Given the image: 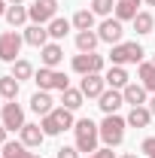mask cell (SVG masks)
<instances>
[{"label":"cell","instance_id":"cell-1","mask_svg":"<svg viewBox=\"0 0 155 158\" xmlns=\"http://www.w3.org/2000/svg\"><path fill=\"white\" fill-rule=\"evenodd\" d=\"M73 125H76L73 122V110H67V106H55L49 116H43V122H40V128H43L46 137H58L61 131H67Z\"/></svg>","mask_w":155,"mask_h":158},{"label":"cell","instance_id":"cell-2","mask_svg":"<svg viewBox=\"0 0 155 158\" xmlns=\"http://www.w3.org/2000/svg\"><path fill=\"white\" fill-rule=\"evenodd\" d=\"M76 131V149L79 152H97V140H100V125H94L91 118H79L73 125Z\"/></svg>","mask_w":155,"mask_h":158},{"label":"cell","instance_id":"cell-3","mask_svg":"<svg viewBox=\"0 0 155 158\" xmlns=\"http://www.w3.org/2000/svg\"><path fill=\"white\" fill-rule=\"evenodd\" d=\"M34 82L40 85V91H64V88H70V79L61 70H52V67H40L34 73Z\"/></svg>","mask_w":155,"mask_h":158},{"label":"cell","instance_id":"cell-4","mask_svg":"<svg viewBox=\"0 0 155 158\" xmlns=\"http://www.w3.org/2000/svg\"><path fill=\"white\" fill-rule=\"evenodd\" d=\"M125 128H128V122L113 113V116H107L103 122H100V140L113 149V146H119V143L125 140Z\"/></svg>","mask_w":155,"mask_h":158},{"label":"cell","instance_id":"cell-5","mask_svg":"<svg viewBox=\"0 0 155 158\" xmlns=\"http://www.w3.org/2000/svg\"><path fill=\"white\" fill-rule=\"evenodd\" d=\"M143 55H146V52H143L140 43H116L113 52H110L113 64H119V67H125V64H140Z\"/></svg>","mask_w":155,"mask_h":158},{"label":"cell","instance_id":"cell-6","mask_svg":"<svg viewBox=\"0 0 155 158\" xmlns=\"http://www.w3.org/2000/svg\"><path fill=\"white\" fill-rule=\"evenodd\" d=\"M103 55H97V52H79L73 55V70H76L79 76H88V73H100L103 70Z\"/></svg>","mask_w":155,"mask_h":158},{"label":"cell","instance_id":"cell-7","mask_svg":"<svg viewBox=\"0 0 155 158\" xmlns=\"http://www.w3.org/2000/svg\"><path fill=\"white\" fill-rule=\"evenodd\" d=\"M55 12H58V0H34L27 6V15L34 24H49L52 19H58Z\"/></svg>","mask_w":155,"mask_h":158},{"label":"cell","instance_id":"cell-8","mask_svg":"<svg viewBox=\"0 0 155 158\" xmlns=\"http://www.w3.org/2000/svg\"><path fill=\"white\" fill-rule=\"evenodd\" d=\"M21 43H24V37H21V34H15V31H6V34H0V61H6V64L19 61Z\"/></svg>","mask_w":155,"mask_h":158},{"label":"cell","instance_id":"cell-9","mask_svg":"<svg viewBox=\"0 0 155 158\" xmlns=\"http://www.w3.org/2000/svg\"><path fill=\"white\" fill-rule=\"evenodd\" d=\"M3 125H6V131H21L27 122H24V110H21L15 100H6L3 103Z\"/></svg>","mask_w":155,"mask_h":158},{"label":"cell","instance_id":"cell-10","mask_svg":"<svg viewBox=\"0 0 155 158\" xmlns=\"http://www.w3.org/2000/svg\"><path fill=\"white\" fill-rule=\"evenodd\" d=\"M122 34H125V27H122V21L119 19H103V24L97 27V37L103 40V43H122Z\"/></svg>","mask_w":155,"mask_h":158},{"label":"cell","instance_id":"cell-11","mask_svg":"<svg viewBox=\"0 0 155 158\" xmlns=\"http://www.w3.org/2000/svg\"><path fill=\"white\" fill-rule=\"evenodd\" d=\"M79 91H82L85 98H100V94L107 91V79L100 76V73H88V76H82Z\"/></svg>","mask_w":155,"mask_h":158},{"label":"cell","instance_id":"cell-12","mask_svg":"<svg viewBox=\"0 0 155 158\" xmlns=\"http://www.w3.org/2000/svg\"><path fill=\"white\" fill-rule=\"evenodd\" d=\"M40 61H43V67L58 70V64L64 61V49H61L58 43H46V46L40 49Z\"/></svg>","mask_w":155,"mask_h":158},{"label":"cell","instance_id":"cell-13","mask_svg":"<svg viewBox=\"0 0 155 158\" xmlns=\"http://www.w3.org/2000/svg\"><path fill=\"white\" fill-rule=\"evenodd\" d=\"M97 100H100L97 106H100V110H103L107 116H113V113H116L119 106L125 103V98H122V91H119V88H110V91H103V94H100Z\"/></svg>","mask_w":155,"mask_h":158},{"label":"cell","instance_id":"cell-14","mask_svg":"<svg viewBox=\"0 0 155 158\" xmlns=\"http://www.w3.org/2000/svg\"><path fill=\"white\" fill-rule=\"evenodd\" d=\"M49 40H52V37H49V27H46V24H31V27L24 31V43H27V46L43 49Z\"/></svg>","mask_w":155,"mask_h":158},{"label":"cell","instance_id":"cell-15","mask_svg":"<svg viewBox=\"0 0 155 158\" xmlns=\"http://www.w3.org/2000/svg\"><path fill=\"white\" fill-rule=\"evenodd\" d=\"M122 98H125V103H131V106H143L146 103V88L140 82H128L122 88Z\"/></svg>","mask_w":155,"mask_h":158},{"label":"cell","instance_id":"cell-16","mask_svg":"<svg viewBox=\"0 0 155 158\" xmlns=\"http://www.w3.org/2000/svg\"><path fill=\"white\" fill-rule=\"evenodd\" d=\"M140 3L143 0H116V19L119 21H134L140 12Z\"/></svg>","mask_w":155,"mask_h":158},{"label":"cell","instance_id":"cell-17","mask_svg":"<svg viewBox=\"0 0 155 158\" xmlns=\"http://www.w3.org/2000/svg\"><path fill=\"white\" fill-rule=\"evenodd\" d=\"M31 110H34L37 116H49V113L55 110V100H52V94H49V91H37V94L31 98Z\"/></svg>","mask_w":155,"mask_h":158},{"label":"cell","instance_id":"cell-18","mask_svg":"<svg viewBox=\"0 0 155 158\" xmlns=\"http://www.w3.org/2000/svg\"><path fill=\"white\" fill-rule=\"evenodd\" d=\"M103 79H107V85H110V88H119V91H122V88L131 82L128 70H125V67H119V64H113V67L107 70V76H103Z\"/></svg>","mask_w":155,"mask_h":158},{"label":"cell","instance_id":"cell-19","mask_svg":"<svg viewBox=\"0 0 155 158\" xmlns=\"http://www.w3.org/2000/svg\"><path fill=\"white\" fill-rule=\"evenodd\" d=\"M131 128H146L149 122H152V113H149V106H131V113L125 118Z\"/></svg>","mask_w":155,"mask_h":158},{"label":"cell","instance_id":"cell-20","mask_svg":"<svg viewBox=\"0 0 155 158\" xmlns=\"http://www.w3.org/2000/svg\"><path fill=\"white\" fill-rule=\"evenodd\" d=\"M43 140H46V134H43V128H40V125H24V128H21V143H24L27 149L40 146Z\"/></svg>","mask_w":155,"mask_h":158},{"label":"cell","instance_id":"cell-21","mask_svg":"<svg viewBox=\"0 0 155 158\" xmlns=\"http://www.w3.org/2000/svg\"><path fill=\"white\" fill-rule=\"evenodd\" d=\"M137 76H140V85H143L146 91H155V64L152 61H140Z\"/></svg>","mask_w":155,"mask_h":158},{"label":"cell","instance_id":"cell-22","mask_svg":"<svg viewBox=\"0 0 155 158\" xmlns=\"http://www.w3.org/2000/svg\"><path fill=\"white\" fill-rule=\"evenodd\" d=\"M97 43H100V37H97L94 31H79L76 34V49L79 52H94Z\"/></svg>","mask_w":155,"mask_h":158},{"label":"cell","instance_id":"cell-23","mask_svg":"<svg viewBox=\"0 0 155 158\" xmlns=\"http://www.w3.org/2000/svg\"><path fill=\"white\" fill-rule=\"evenodd\" d=\"M82 100H85V94L79 88H64L61 91V106H67V110H79Z\"/></svg>","mask_w":155,"mask_h":158},{"label":"cell","instance_id":"cell-24","mask_svg":"<svg viewBox=\"0 0 155 158\" xmlns=\"http://www.w3.org/2000/svg\"><path fill=\"white\" fill-rule=\"evenodd\" d=\"M3 158H37L34 155V152H27V146H24V143H9V140H6V143H3Z\"/></svg>","mask_w":155,"mask_h":158},{"label":"cell","instance_id":"cell-25","mask_svg":"<svg viewBox=\"0 0 155 158\" xmlns=\"http://www.w3.org/2000/svg\"><path fill=\"white\" fill-rule=\"evenodd\" d=\"M0 98L3 100H15L19 98V79L15 76H0Z\"/></svg>","mask_w":155,"mask_h":158},{"label":"cell","instance_id":"cell-26","mask_svg":"<svg viewBox=\"0 0 155 158\" xmlns=\"http://www.w3.org/2000/svg\"><path fill=\"white\" fill-rule=\"evenodd\" d=\"M70 24H73V21H67V19H52L49 24H46V27H49V37L52 40H64L67 31H70Z\"/></svg>","mask_w":155,"mask_h":158},{"label":"cell","instance_id":"cell-27","mask_svg":"<svg viewBox=\"0 0 155 158\" xmlns=\"http://www.w3.org/2000/svg\"><path fill=\"white\" fill-rule=\"evenodd\" d=\"M73 27L76 31H91L94 27V12L91 9H79L76 15H73Z\"/></svg>","mask_w":155,"mask_h":158},{"label":"cell","instance_id":"cell-28","mask_svg":"<svg viewBox=\"0 0 155 158\" xmlns=\"http://www.w3.org/2000/svg\"><path fill=\"white\" fill-rule=\"evenodd\" d=\"M27 19H31V15H27V9H24L21 3H15V6H9V9H6V21H9L12 27H19V24H24Z\"/></svg>","mask_w":155,"mask_h":158},{"label":"cell","instance_id":"cell-29","mask_svg":"<svg viewBox=\"0 0 155 158\" xmlns=\"http://www.w3.org/2000/svg\"><path fill=\"white\" fill-rule=\"evenodd\" d=\"M152 27H155V19L149 12H137V19H134V31L137 34H152Z\"/></svg>","mask_w":155,"mask_h":158},{"label":"cell","instance_id":"cell-30","mask_svg":"<svg viewBox=\"0 0 155 158\" xmlns=\"http://www.w3.org/2000/svg\"><path fill=\"white\" fill-rule=\"evenodd\" d=\"M9 76H15L21 82V79H31L34 76V67H31V61H12V73H9Z\"/></svg>","mask_w":155,"mask_h":158},{"label":"cell","instance_id":"cell-31","mask_svg":"<svg viewBox=\"0 0 155 158\" xmlns=\"http://www.w3.org/2000/svg\"><path fill=\"white\" fill-rule=\"evenodd\" d=\"M91 12H94V15H110V12H116V0H91Z\"/></svg>","mask_w":155,"mask_h":158},{"label":"cell","instance_id":"cell-32","mask_svg":"<svg viewBox=\"0 0 155 158\" xmlns=\"http://www.w3.org/2000/svg\"><path fill=\"white\" fill-rule=\"evenodd\" d=\"M140 152L149 155V158H155V137H146V140H143V143H140Z\"/></svg>","mask_w":155,"mask_h":158},{"label":"cell","instance_id":"cell-33","mask_svg":"<svg viewBox=\"0 0 155 158\" xmlns=\"http://www.w3.org/2000/svg\"><path fill=\"white\" fill-rule=\"evenodd\" d=\"M58 158H79V149H76V146H61Z\"/></svg>","mask_w":155,"mask_h":158},{"label":"cell","instance_id":"cell-34","mask_svg":"<svg viewBox=\"0 0 155 158\" xmlns=\"http://www.w3.org/2000/svg\"><path fill=\"white\" fill-rule=\"evenodd\" d=\"M88 158H116V155H113V149L107 146V149H97V152H91Z\"/></svg>","mask_w":155,"mask_h":158},{"label":"cell","instance_id":"cell-35","mask_svg":"<svg viewBox=\"0 0 155 158\" xmlns=\"http://www.w3.org/2000/svg\"><path fill=\"white\" fill-rule=\"evenodd\" d=\"M6 134H9V131H6V125H0V146L6 143Z\"/></svg>","mask_w":155,"mask_h":158},{"label":"cell","instance_id":"cell-36","mask_svg":"<svg viewBox=\"0 0 155 158\" xmlns=\"http://www.w3.org/2000/svg\"><path fill=\"white\" fill-rule=\"evenodd\" d=\"M6 9H9V6H6V0H0V15H6Z\"/></svg>","mask_w":155,"mask_h":158},{"label":"cell","instance_id":"cell-37","mask_svg":"<svg viewBox=\"0 0 155 158\" xmlns=\"http://www.w3.org/2000/svg\"><path fill=\"white\" fill-rule=\"evenodd\" d=\"M149 113L155 116V94H152V100H149Z\"/></svg>","mask_w":155,"mask_h":158},{"label":"cell","instance_id":"cell-38","mask_svg":"<svg viewBox=\"0 0 155 158\" xmlns=\"http://www.w3.org/2000/svg\"><path fill=\"white\" fill-rule=\"evenodd\" d=\"M6 3H9V6H15V3H24V0H6Z\"/></svg>","mask_w":155,"mask_h":158},{"label":"cell","instance_id":"cell-39","mask_svg":"<svg viewBox=\"0 0 155 158\" xmlns=\"http://www.w3.org/2000/svg\"><path fill=\"white\" fill-rule=\"evenodd\" d=\"M122 158H137V152H128V155H122Z\"/></svg>","mask_w":155,"mask_h":158},{"label":"cell","instance_id":"cell-40","mask_svg":"<svg viewBox=\"0 0 155 158\" xmlns=\"http://www.w3.org/2000/svg\"><path fill=\"white\" fill-rule=\"evenodd\" d=\"M146 3H149V6H155V0H146Z\"/></svg>","mask_w":155,"mask_h":158},{"label":"cell","instance_id":"cell-41","mask_svg":"<svg viewBox=\"0 0 155 158\" xmlns=\"http://www.w3.org/2000/svg\"><path fill=\"white\" fill-rule=\"evenodd\" d=\"M0 158H3V146H0Z\"/></svg>","mask_w":155,"mask_h":158},{"label":"cell","instance_id":"cell-42","mask_svg":"<svg viewBox=\"0 0 155 158\" xmlns=\"http://www.w3.org/2000/svg\"><path fill=\"white\" fill-rule=\"evenodd\" d=\"M37 158H43V155H37Z\"/></svg>","mask_w":155,"mask_h":158},{"label":"cell","instance_id":"cell-43","mask_svg":"<svg viewBox=\"0 0 155 158\" xmlns=\"http://www.w3.org/2000/svg\"><path fill=\"white\" fill-rule=\"evenodd\" d=\"M152 64H155V61H152Z\"/></svg>","mask_w":155,"mask_h":158}]
</instances>
